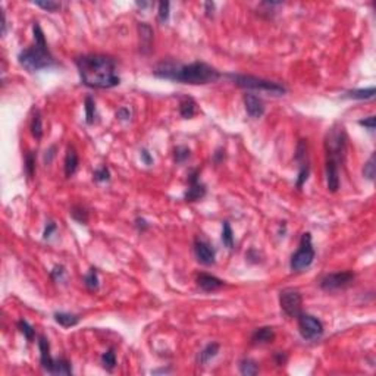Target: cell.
Returning a JSON list of instances; mask_svg holds the SVG:
<instances>
[{"label":"cell","instance_id":"obj_1","mask_svg":"<svg viewBox=\"0 0 376 376\" xmlns=\"http://www.w3.org/2000/svg\"><path fill=\"white\" fill-rule=\"evenodd\" d=\"M79 78L90 88L104 90L120 84L116 60L106 54H81L75 57Z\"/></svg>","mask_w":376,"mask_h":376},{"label":"cell","instance_id":"obj_2","mask_svg":"<svg viewBox=\"0 0 376 376\" xmlns=\"http://www.w3.org/2000/svg\"><path fill=\"white\" fill-rule=\"evenodd\" d=\"M153 73L162 79H170L175 82L191 84V85L213 84L220 78V72L216 68L198 60L184 65L172 59H164L154 66Z\"/></svg>","mask_w":376,"mask_h":376},{"label":"cell","instance_id":"obj_3","mask_svg":"<svg viewBox=\"0 0 376 376\" xmlns=\"http://www.w3.org/2000/svg\"><path fill=\"white\" fill-rule=\"evenodd\" d=\"M19 65L28 72H38L56 66V60L46 43H34L18 54Z\"/></svg>","mask_w":376,"mask_h":376},{"label":"cell","instance_id":"obj_4","mask_svg":"<svg viewBox=\"0 0 376 376\" xmlns=\"http://www.w3.org/2000/svg\"><path fill=\"white\" fill-rule=\"evenodd\" d=\"M228 78H231V81L244 90H250V91H263V93H269L272 95H283L286 93V87L275 82V81H269L264 78H258V76H253V75H241V73H229Z\"/></svg>","mask_w":376,"mask_h":376},{"label":"cell","instance_id":"obj_5","mask_svg":"<svg viewBox=\"0 0 376 376\" xmlns=\"http://www.w3.org/2000/svg\"><path fill=\"white\" fill-rule=\"evenodd\" d=\"M326 159L336 160L339 163L344 162L345 150H347V134L342 125H333L325 138Z\"/></svg>","mask_w":376,"mask_h":376},{"label":"cell","instance_id":"obj_6","mask_svg":"<svg viewBox=\"0 0 376 376\" xmlns=\"http://www.w3.org/2000/svg\"><path fill=\"white\" fill-rule=\"evenodd\" d=\"M314 256H316V251L313 248L311 235H310V232H304L301 235L300 245H298L297 251L291 256V260H289L291 270L292 272H301V270L307 269L313 263Z\"/></svg>","mask_w":376,"mask_h":376},{"label":"cell","instance_id":"obj_7","mask_svg":"<svg viewBox=\"0 0 376 376\" xmlns=\"http://www.w3.org/2000/svg\"><path fill=\"white\" fill-rule=\"evenodd\" d=\"M297 325H298V330H300L301 336L307 341H317L323 335V330H325L323 323L317 317H314L308 313H303V311L298 313V316H297Z\"/></svg>","mask_w":376,"mask_h":376},{"label":"cell","instance_id":"obj_8","mask_svg":"<svg viewBox=\"0 0 376 376\" xmlns=\"http://www.w3.org/2000/svg\"><path fill=\"white\" fill-rule=\"evenodd\" d=\"M303 295L297 288H283L279 292V306L281 310L288 317H297L301 313Z\"/></svg>","mask_w":376,"mask_h":376},{"label":"cell","instance_id":"obj_9","mask_svg":"<svg viewBox=\"0 0 376 376\" xmlns=\"http://www.w3.org/2000/svg\"><path fill=\"white\" fill-rule=\"evenodd\" d=\"M354 279H355V275L354 272H350V270L328 273L320 279V288L328 292L345 289L354 282Z\"/></svg>","mask_w":376,"mask_h":376},{"label":"cell","instance_id":"obj_10","mask_svg":"<svg viewBox=\"0 0 376 376\" xmlns=\"http://www.w3.org/2000/svg\"><path fill=\"white\" fill-rule=\"evenodd\" d=\"M206 195V185L200 181V172L198 169H192L188 173V188L184 194L185 201H198Z\"/></svg>","mask_w":376,"mask_h":376},{"label":"cell","instance_id":"obj_11","mask_svg":"<svg viewBox=\"0 0 376 376\" xmlns=\"http://www.w3.org/2000/svg\"><path fill=\"white\" fill-rule=\"evenodd\" d=\"M194 254H195V258L204 266H212L214 263V258H216L214 247L212 244H209L207 241L200 239V238H197L194 241Z\"/></svg>","mask_w":376,"mask_h":376},{"label":"cell","instance_id":"obj_12","mask_svg":"<svg viewBox=\"0 0 376 376\" xmlns=\"http://www.w3.org/2000/svg\"><path fill=\"white\" fill-rule=\"evenodd\" d=\"M339 167L341 163L332 159H326V164H325V172H326V185L328 189L330 192H336L339 189Z\"/></svg>","mask_w":376,"mask_h":376},{"label":"cell","instance_id":"obj_13","mask_svg":"<svg viewBox=\"0 0 376 376\" xmlns=\"http://www.w3.org/2000/svg\"><path fill=\"white\" fill-rule=\"evenodd\" d=\"M244 106H245V112L250 118H261L264 113V103L263 100L256 95V94H245L244 95Z\"/></svg>","mask_w":376,"mask_h":376},{"label":"cell","instance_id":"obj_14","mask_svg":"<svg viewBox=\"0 0 376 376\" xmlns=\"http://www.w3.org/2000/svg\"><path fill=\"white\" fill-rule=\"evenodd\" d=\"M38 348H40V364L41 367L48 373L51 364H53V357L50 354V342L46 336H38Z\"/></svg>","mask_w":376,"mask_h":376},{"label":"cell","instance_id":"obj_15","mask_svg":"<svg viewBox=\"0 0 376 376\" xmlns=\"http://www.w3.org/2000/svg\"><path fill=\"white\" fill-rule=\"evenodd\" d=\"M78 164H79V157H78V153L76 150L69 145L68 150H66V154H65V160H63V170H65V176L66 178H70L73 176V173L76 172L78 169Z\"/></svg>","mask_w":376,"mask_h":376},{"label":"cell","instance_id":"obj_16","mask_svg":"<svg viewBox=\"0 0 376 376\" xmlns=\"http://www.w3.org/2000/svg\"><path fill=\"white\" fill-rule=\"evenodd\" d=\"M197 285L203 289V291H216L219 288H222L225 285V282L213 275H209V273H200L197 276Z\"/></svg>","mask_w":376,"mask_h":376},{"label":"cell","instance_id":"obj_17","mask_svg":"<svg viewBox=\"0 0 376 376\" xmlns=\"http://www.w3.org/2000/svg\"><path fill=\"white\" fill-rule=\"evenodd\" d=\"M275 330L270 326H261L254 329L251 333V342L253 344H270L275 339Z\"/></svg>","mask_w":376,"mask_h":376},{"label":"cell","instance_id":"obj_18","mask_svg":"<svg viewBox=\"0 0 376 376\" xmlns=\"http://www.w3.org/2000/svg\"><path fill=\"white\" fill-rule=\"evenodd\" d=\"M219 344L217 342H210V344H207L198 354H197V363H198V366H204V364H207L212 358H214L216 355H217V352H219Z\"/></svg>","mask_w":376,"mask_h":376},{"label":"cell","instance_id":"obj_19","mask_svg":"<svg viewBox=\"0 0 376 376\" xmlns=\"http://www.w3.org/2000/svg\"><path fill=\"white\" fill-rule=\"evenodd\" d=\"M375 87L369 88H357V90H350L344 93V98H354V100H370L375 97Z\"/></svg>","mask_w":376,"mask_h":376},{"label":"cell","instance_id":"obj_20","mask_svg":"<svg viewBox=\"0 0 376 376\" xmlns=\"http://www.w3.org/2000/svg\"><path fill=\"white\" fill-rule=\"evenodd\" d=\"M48 373L51 375H72V366H70V361L63 358V357H59V358H54L53 360V364L48 370Z\"/></svg>","mask_w":376,"mask_h":376},{"label":"cell","instance_id":"obj_21","mask_svg":"<svg viewBox=\"0 0 376 376\" xmlns=\"http://www.w3.org/2000/svg\"><path fill=\"white\" fill-rule=\"evenodd\" d=\"M197 113V104L191 97H185L179 103V115L184 119H191Z\"/></svg>","mask_w":376,"mask_h":376},{"label":"cell","instance_id":"obj_22","mask_svg":"<svg viewBox=\"0 0 376 376\" xmlns=\"http://www.w3.org/2000/svg\"><path fill=\"white\" fill-rule=\"evenodd\" d=\"M54 320L63 328H70L75 326L79 322V316L73 313H66V311H57L54 313Z\"/></svg>","mask_w":376,"mask_h":376},{"label":"cell","instance_id":"obj_23","mask_svg":"<svg viewBox=\"0 0 376 376\" xmlns=\"http://www.w3.org/2000/svg\"><path fill=\"white\" fill-rule=\"evenodd\" d=\"M138 32H140V38H141V47L142 48H151V43H153V29L150 25H147L145 22H140L138 24Z\"/></svg>","mask_w":376,"mask_h":376},{"label":"cell","instance_id":"obj_24","mask_svg":"<svg viewBox=\"0 0 376 376\" xmlns=\"http://www.w3.org/2000/svg\"><path fill=\"white\" fill-rule=\"evenodd\" d=\"M84 109H85V122L88 125H94L97 122V107H95V101L91 95L85 97Z\"/></svg>","mask_w":376,"mask_h":376},{"label":"cell","instance_id":"obj_25","mask_svg":"<svg viewBox=\"0 0 376 376\" xmlns=\"http://www.w3.org/2000/svg\"><path fill=\"white\" fill-rule=\"evenodd\" d=\"M69 213H70L72 219L76 220L78 223H81V225H87V223H88L90 213H88V210H87L85 206H82V204H75V206L70 207V212H69Z\"/></svg>","mask_w":376,"mask_h":376},{"label":"cell","instance_id":"obj_26","mask_svg":"<svg viewBox=\"0 0 376 376\" xmlns=\"http://www.w3.org/2000/svg\"><path fill=\"white\" fill-rule=\"evenodd\" d=\"M100 361H101L103 369H106L107 372H113V369L116 367V363H118V361H116V352H115V348H113V347L107 348V350L101 354Z\"/></svg>","mask_w":376,"mask_h":376},{"label":"cell","instance_id":"obj_27","mask_svg":"<svg viewBox=\"0 0 376 376\" xmlns=\"http://www.w3.org/2000/svg\"><path fill=\"white\" fill-rule=\"evenodd\" d=\"M29 129H31V134L35 140H40L43 137V118H41V113L40 110H35L34 115H32V119H31V125H29Z\"/></svg>","mask_w":376,"mask_h":376},{"label":"cell","instance_id":"obj_28","mask_svg":"<svg viewBox=\"0 0 376 376\" xmlns=\"http://www.w3.org/2000/svg\"><path fill=\"white\" fill-rule=\"evenodd\" d=\"M239 372L244 376H254L258 373V364L251 358H242L239 361Z\"/></svg>","mask_w":376,"mask_h":376},{"label":"cell","instance_id":"obj_29","mask_svg":"<svg viewBox=\"0 0 376 376\" xmlns=\"http://www.w3.org/2000/svg\"><path fill=\"white\" fill-rule=\"evenodd\" d=\"M220 239L223 242V245L229 250L234 248V232H232V228H231V223L228 220H225L222 223V235H220Z\"/></svg>","mask_w":376,"mask_h":376},{"label":"cell","instance_id":"obj_30","mask_svg":"<svg viewBox=\"0 0 376 376\" xmlns=\"http://www.w3.org/2000/svg\"><path fill=\"white\" fill-rule=\"evenodd\" d=\"M35 160H37V156H35V151H26L25 153V157H24V169H25V173L28 178H32L34 173H35Z\"/></svg>","mask_w":376,"mask_h":376},{"label":"cell","instance_id":"obj_31","mask_svg":"<svg viewBox=\"0 0 376 376\" xmlns=\"http://www.w3.org/2000/svg\"><path fill=\"white\" fill-rule=\"evenodd\" d=\"M84 285L88 291H95L98 288V275L95 267H91L88 273L84 275Z\"/></svg>","mask_w":376,"mask_h":376},{"label":"cell","instance_id":"obj_32","mask_svg":"<svg viewBox=\"0 0 376 376\" xmlns=\"http://www.w3.org/2000/svg\"><path fill=\"white\" fill-rule=\"evenodd\" d=\"M375 175H376V163H375V153H373L363 166V176L369 181H373Z\"/></svg>","mask_w":376,"mask_h":376},{"label":"cell","instance_id":"obj_33","mask_svg":"<svg viewBox=\"0 0 376 376\" xmlns=\"http://www.w3.org/2000/svg\"><path fill=\"white\" fill-rule=\"evenodd\" d=\"M308 175H310V162L301 163L300 170H298V176H297V181H295V187L301 188L306 184V181L308 179Z\"/></svg>","mask_w":376,"mask_h":376},{"label":"cell","instance_id":"obj_34","mask_svg":"<svg viewBox=\"0 0 376 376\" xmlns=\"http://www.w3.org/2000/svg\"><path fill=\"white\" fill-rule=\"evenodd\" d=\"M189 156H191V150H189L188 147H185V145H178V147H175V150H173V160H175L176 163H184V162H187V160L189 159Z\"/></svg>","mask_w":376,"mask_h":376},{"label":"cell","instance_id":"obj_35","mask_svg":"<svg viewBox=\"0 0 376 376\" xmlns=\"http://www.w3.org/2000/svg\"><path fill=\"white\" fill-rule=\"evenodd\" d=\"M18 328H19V330L24 333V336L26 338V341H32V339H34V336H35V329H34L25 319L18 320Z\"/></svg>","mask_w":376,"mask_h":376},{"label":"cell","instance_id":"obj_36","mask_svg":"<svg viewBox=\"0 0 376 376\" xmlns=\"http://www.w3.org/2000/svg\"><path fill=\"white\" fill-rule=\"evenodd\" d=\"M34 4L47 12H56L62 7L60 1H51V0H38V1H34Z\"/></svg>","mask_w":376,"mask_h":376},{"label":"cell","instance_id":"obj_37","mask_svg":"<svg viewBox=\"0 0 376 376\" xmlns=\"http://www.w3.org/2000/svg\"><path fill=\"white\" fill-rule=\"evenodd\" d=\"M93 179H94L95 182H107V181L110 179V170H109V167H107V166H101V167L95 169L94 173H93Z\"/></svg>","mask_w":376,"mask_h":376},{"label":"cell","instance_id":"obj_38","mask_svg":"<svg viewBox=\"0 0 376 376\" xmlns=\"http://www.w3.org/2000/svg\"><path fill=\"white\" fill-rule=\"evenodd\" d=\"M169 7H170V3H169V1H160V3H159V12H157V19H159V22L164 24V22L169 19Z\"/></svg>","mask_w":376,"mask_h":376},{"label":"cell","instance_id":"obj_39","mask_svg":"<svg viewBox=\"0 0 376 376\" xmlns=\"http://www.w3.org/2000/svg\"><path fill=\"white\" fill-rule=\"evenodd\" d=\"M65 267L62 264H56L51 270H50V278L54 281V282H62L63 278H65Z\"/></svg>","mask_w":376,"mask_h":376},{"label":"cell","instance_id":"obj_40","mask_svg":"<svg viewBox=\"0 0 376 376\" xmlns=\"http://www.w3.org/2000/svg\"><path fill=\"white\" fill-rule=\"evenodd\" d=\"M358 125L364 126V128L369 129V131H375L376 119H375V116L372 115V116H367V118H364V119H360V120H358Z\"/></svg>","mask_w":376,"mask_h":376},{"label":"cell","instance_id":"obj_41","mask_svg":"<svg viewBox=\"0 0 376 376\" xmlns=\"http://www.w3.org/2000/svg\"><path fill=\"white\" fill-rule=\"evenodd\" d=\"M56 229H57L56 223H54L53 220H48V222L46 223V228H44V232H43V238H44V239H48V238L56 232Z\"/></svg>","mask_w":376,"mask_h":376},{"label":"cell","instance_id":"obj_42","mask_svg":"<svg viewBox=\"0 0 376 376\" xmlns=\"http://www.w3.org/2000/svg\"><path fill=\"white\" fill-rule=\"evenodd\" d=\"M140 157H141V162L145 166H151L153 164V156H151V153L147 148H141L140 150Z\"/></svg>","mask_w":376,"mask_h":376},{"label":"cell","instance_id":"obj_43","mask_svg":"<svg viewBox=\"0 0 376 376\" xmlns=\"http://www.w3.org/2000/svg\"><path fill=\"white\" fill-rule=\"evenodd\" d=\"M131 116H132V113H131V110L128 107H119L116 110V118L119 120H129Z\"/></svg>","mask_w":376,"mask_h":376},{"label":"cell","instance_id":"obj_44","mask_svg":"<svg viewBox=\"0 0 376 376\" xmlns=\"http://www.w3.org/2000/svg\"><path fill=\"white\" fill-rule=\"evenodd\" d=\"M56 151H57V147H56V145H51V147H48V148L46 150V153H44V163H46V164H50V163L53 162V159L56 157Z\"/></svg>","mask_w":376,"mask_h":376},{"label":"cell","instance_id":"obj_45","mask_svg":"<svg viewBox=\"0 0 376 376\" xmlns=\"http://www.w3.org/2000/svg\"><path fill=\"white\" fill-rule=\"evenodd\" d=\"M134 225H135V228H137L140 232H145V231L150 228V223H148L144 217H140V216L134 220Z\"/></svg>","mask_w":376,"mask_h":376},{"label":"cell","instance_id":"obj_46","mask_svg":"<svg viewBox=\"0 0 376 376\" xmlns=\"http://www.w3.org/2000/svg\"><path fill=\"white\" fill-rule=\"evenodd\" d=\"M273 360H275L276 366H285V363H286V360H288V355H286V352L276 351V352L273 354Z\"/></svg>","mask_w":376,"mask_h":376},{"label":"cell","instance_id":"obj_47","mask_svg":"<svg viewBox=\"0 0 376 376\" xmlns=\"http://www.w3.org/2000/svg\"><path fill=\"white\" fill-rule=\"evenodd\" d=\"M223 159H225V148H223V147H219V148L213 153V162H214L216 164H219L220 162H223Z\"/></svg>","mask_w":376,"mask_h":376},{"label":"cell","instance_id":"obj_48","mask_svg":"<svg viewBox=\"0 0 376 376\" xmlns=\"http://www.w3.org/2000/svg\"><path fill=\"white\" fill-rule=\"evenodd\" d=\"M214 9H216V4H214L213 1H206V3H204V10H206V15H207L209 18L213 16Z\"/></svg>","mask_w":376,"mask_h":376},{"label":"cell","instance_id":"obj_49","mask_svg":"<svg viewBox=\"0 0 376 376\" xmlns=\"http://www.w3.org/2000/svg\"><path fill=\"white\" fill-rule=\"evenodd\" d=\"M6 15H4V10H1V34L4 35L6 34Z\"/></svg>","mask_w":376,"mask_h":376},{"label":"cell","instance_id":"obj_50","mask_svg":"<svg viewBox=\"0 0 376 376\" xmlns=\"http://www.w3.org/2000/svg\"><path fill=\"white\" fill-rule=\"evenodd\" d=\"M138 7H141V9H145V7H148V6H151V3H147V1H137L135 3Z\"/></svg>","mask_w":376,"mask_h":376}]
</instances>
